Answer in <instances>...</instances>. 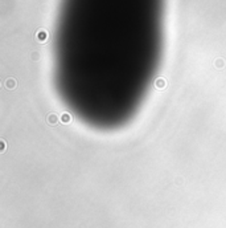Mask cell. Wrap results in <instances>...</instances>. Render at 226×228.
I'll return each mask as SVG.
<instances>
[{"mask_svg": "<svg viewBox=\"0 0 226 228\" xmlns=\"http://www.w3.org/2000/svg\"><path fill=\"white\" fill-rule=\"evenodd\" d=\"M36 39L38 40L40 43H45L46 39H48V32L45 29H40L38 32L36 33Z\"/></svg>", "mask_w": 226, "mask_h": 228, "instance_id": "cell-1", "label": "cell"}, {"mask_svg": "<svg viewBox=\"0 0 226 228\" xmlns=\"http://www.w3.org/2000/svg\"><path fill=\"white\" fill-rule=\"evenodd\" d=\"M57 122H58V117L56 114H50L48 117V123L49 125H57Z\"/></svg>", "mask_w": 226, "mask_h": 228, "instance_id": "cell-2", "label": "cell"}, {"mask_svg": "<svg viewBox=\"0 0 226 228\" xmlns=\"http://www.w3.org/2000/svg\"><path fill=\"white\" fill-rule=\"evenodd\" d=\"M61 119H62V122H69V121H70V115L69 114H64L62 117H61Z\"/></svg>", "mask_w": 226, "mask_h": 228, "instance_id": "cell-3", "label": "cell"}, {"mask_svg": "<svg viewBox=\"0 0 226 228\" xmlns=\"http://www.w3.org/2000/svg\"><path fill=\"white\" fill-rule=\"evenodd\" d=\"M8 86L13 88V86H15V81H13V80H10V81H8Z\"/></svg>", "mask_w": 226, "mask_h": 228, "instance_id": "cell-4", "label": "cell"}, {"mask_svg": "<svg viewBox=\"0 0 226 228\" xmlns=\"http://www.w3.org/2000/svg\"><path fill=\"white\" fill-rule=\"evenodd\" d=\"M221 65H224V61L221 62V60H218V62H217V66H218V68H221Z\"/></svg>", "mask_w": 226, "mask_h": 228, "instance_id": "cell-5", "label": "cell"}]
</instances>
